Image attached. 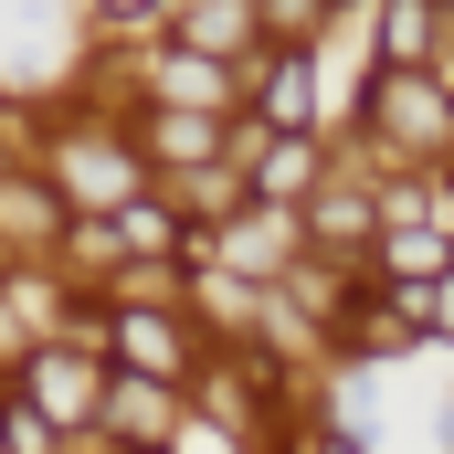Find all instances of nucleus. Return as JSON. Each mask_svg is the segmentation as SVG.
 Instances as JSON below:
<instances>
[{
  "label": "nucleus",
  "mask_w": 454,
  "mask_h": 454,
  "mask_svg": "<svg viewBox=\"0 0 454 454\" xmlns=\"http://www.w3.org/2000/svg\"><path fill=\"white\" fill-rule=\"evenodd\" d=\"M370 116H380V148L391 159H454V96L434 74H380L370 85Z\"/></svg>",
  "instance_id": "nucleus-2"
},
{
  "label": "nucleus",
  "mask_w": 454,
  "mask_h": 454,
  "mask_svg": "<svg viewBox=\"0 0 454 454\" xmlns=\"http://www.w3.org/2000/svg\"><path fill=\"white\" fill-rule=\"evenodd\" d=\"M454 32V11H434V0H391L380 11V74H423V53Z\"/></svg>",
  "instance_id": "nucleus-8"
},
{
  "label": "nucleus",
  "mask_w": 454,
  "mask_h": 454,
  "mask_svg": "<svg viewBox=\"0 0 454 454\" xmlns=\"http://www.w3.org/2000/svg\"><path fill=\"white\" fill-rule=\"evenodd\" d=\"M53 444H64V434H53V423L21 402V380L0 370V454H53Z\"/></svg>",
  "instance_id": "nucleus-11"
},
{
  "label": "nucleus",
  "mask_w": 454,
  "mask_h": 454,
  "mask_svg": "<svg viewBox=\"0 0 454 454\" xmlns=\"http://www.w3.org/2000/svg\"><path fill=\"white\" fill-rule=\"evenodd\" d=\"M232 159H254V201H317V137L232 127Z\"/></svg>",
  "instance_id": "nucleus-3"
},
{
  "label": "nucleus",
  "mask_w": 454,
  "mask_h": 454,
  "mask_svg": "<svg viewBox=\"0 0 454 454\" xmlns=\"http://www.w3.org/2000/svg\"><path fill=\"white\" fill-rule=\"evenodd\" d=\"M137 159H159V169H212V159H232V127L223 116H137Z\"/></svg>",
  "instance_id": "nucleus-5"
},
{
  "label": "nucleus",
  "mask_w": 454,
  "mask_h": 454,
  "mask_svg": "<svg viewBox=\"0 0 454 454\" xmlns=\"http://www.w3.org/2000/svg\"><path fill=\"white\" fill-rule=\"evenodd\" d=\"M423 339H454V264L423 286Z\"/></svg>",
  "instance_id": "nucleus-12"
},
{
  "label": "nucleus",
  "mask_w": 454,
  "mask_h": 454,
  "mask_svg": "<svg viewBox=\"0 0 454 454\" xmlns=\"http://www.w3.org/2000/svg\"><path fill=\"white\" fill-rule=\"evenodd\" d=\"M307 232L317 243H380V201L370 191H317L307 201Z\"/></svg>",
  "instance_id": "nucleus-9"
},
{
  "label": "nucleus",
  "mask_w": 454,
  "mask_h": 454,
  "mask_svg": "<svg viewBox=\"0 0 454 454\" xmlns=\"http://www.w3.org/2000/svg\"><path fill=\"white\" fill-rule=\"evenodd\" d=\"M11 380H21V402L53 423V434H96V402H106V359H85V348H64V339H43V348H21L11 359Z\"/></svg>",
  "instance_id": "nucleus-1"
},
{
  "label": "nucleus",
  "mask_w": 454,
  "mask_h": 454,
  "mask_svg": "<svg viewBox=\"0 0 454 454\" xmlns=\"http://www.w3.org/2000/svg\"><path fill=\"white\" fill-rule=\"evenodd\" d=\"M264 137H307L317 127V64L307 53H275L264 64V116H254Z\"/></svg>",
  "instance_id": "nucleus-6"
},
{
  "label": "nucleus",
  "mask_w": 454,
  "mask_h": 454,
  "mask_svg": "<svg viewBox=\"0 0 454 454\" xmlns=\"http://www.w3.org/2000/svg\"><path fill=\"white\" fill-rule=\"evenodd\" d=\"M169 53H201V64L254 53V0H169Z\"/></svg>",
  "instance_id": "nucleus-4"
},
{
  "label": "nucleus",
  "mask_w": 454,
  "mask_h": 454,
  "mask_svg": "<svg viewBox=\"0 0 454 454\" xmlns=\"http://www.w3.org/2000/svg\"><path fill=\"white\" fill-rule=\"evenodd\" d=\"M223 106H232V64L159 53V116H223Z\"/></svg>",
  "instance_id": "nucleus-7"
},
{
  "label": "nucleus",
  "mask_w": 454,
  "mask_h": 454,
  "mask_svg": "<svg viewBox=\"0 0 454 454\" xmlns=\"http://www.w3.org/2000/svg\"><path fill=\"white\" fill-rule=\"evenodd\" d=\"M85 32L96 43H148V32H169V0H96Z\"/></svg>",
  "instance_id": "nucleus-10"
}]
</instances>
